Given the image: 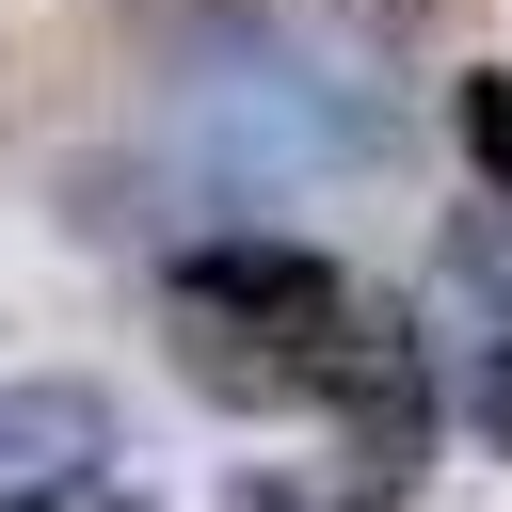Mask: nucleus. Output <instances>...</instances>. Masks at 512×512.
<instances>
[{
    "label": "nucleus",
    "instance_id": "nucleus-4",
    "mask_svg": "<svg viewBox=\"0 0 512 512\" xmlns=\"http://www.w3.org/2000/svg\"><path fill=\"white\" fill-rule=\"evenodd\" d=\"M464 160H480V192H512V64L464 80Z\"/></svg>",
    "mask_w": 512,
    "mask_h": 512
},
{
    "label": "nucleus",
    "instance_id": "nucleus-1",
    "mask_svg": "<svg viewBox=\"0 0 512 512\" xmlns=\"http://www.w3.org/2000/svg\"><path fill=\"white\" fill-rule=\"evenodd\" d=\"M176 128H192V144H208L224 176H256V192H288V176H352V160L384 144V96L256 32V48H208V64L176 80Z\"/></svg>",
    "mask_w": 512,
    "mask_h": 512
},
{
    "label": "nucleus",
    "instance_id": "nucleus-3",
    "mask_svg": "<svg viewBox=\"0 0 512 512\" xmlns=\"http://www.w3.org/2000/svg\"><path fill=\"white\" fill-rule=\"evenodd\" d=\"M448 416H464V432H480V448L512 464V304L448 336Z\"/></svg>",
    "mask_w": 512,
    "mask_h": 512
},
{
    "label": "nucleus",
    "instance_id": "nucleus-5",
    "mask_svg": "<svg viewBox=\"0 0 512 512\" xmlns=\"http://www.w3.org/2000/svg\"><path fill=\"white\" fill-rule=\"evenodd\" d=\"M80 512H144V496H80Z\"/></svg>",
    "mask_w": 512,
    "mask_h": 512
},
{
    "label": "nucleus",
    "instance_id": "nucleus-2",
    "mask_svg": "<svg viewBox=\"0 0 512 512\" xmlns=\"http://www.w3.org/2000/svg\"><path fill=\"white\" fill-rule=\"evenodd\" d=\"M80 496H112V400L64 368H16L0 384V512H80Z\"/></svg>",
    "mask_w": 512,
    "mask_h": 512
}]
</instances>
